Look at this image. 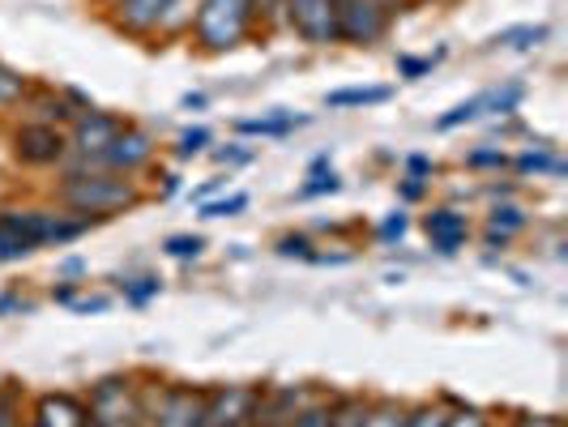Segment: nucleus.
<instances>
[{"label":"nucleus","mask_w":568,"mask_h":427,"mask_svg":"<svg viewBox=\"0 0 568 427\" xmlns=\"http://www.w3.org/2000/svg\"><path fill=\"white\" fill-rule=\"evenodd\" d=\"M57 205L78 214V218H94L108 223L124 210H138L145 201L142 184L133 175H112V171H60L57 180Z\"/></svg>","instance_id":"f257e3e1"},{"label":"nucleus","mask_w":568,"mask_h":427,"mask_svg":"<svg viewBox=\"0 0 568 427\" xmlns=\"http://www.w3.org/2000/svg\"><path fill=\"white\" fill-rule=\"evenodd\" d=\"M85 415H90V427H145L150 394L133 372H112V376H99L90 385Z\"/></svg>","instance_id":"f03ea898"},{"label":"nucleus","mask_w":568,"mask_h":427,"mask_svg":"<svg viewBox=\"0 0 568 427\" xmlns=\"http://www.w3.org/2000/svg\"><path fill=\"white\" fill-rule=\"evenodd\" d=\"M253 22V0H197L189 34L205 57H227L248 39Z\"/></svg>","instance_id":"7ed1b4c3"},{"label":"nucleus","mask_w":568,"mask_h":427,"mask_svg":"<svg viewBox=\"0 0 568 427\" xmlns=\"http://www.w3.org/2000/svg\"><path fill=\"white\" fill-rule=\"evenodd\" d=\"M0 218L27 240L30 253L78 244L85 231L94 227V218H78V214H69V210H60V205H52V210H13V205H4Z\"/></svg>","instance_id":"20e7f679"},{"label":"nucleus","mask_w":568,"mask_h":427,"mask_svg":"<svg viewBox=\"0 0 568 427\" xmlns=\"http://www.w3.org/2000/svg\"><path fill=\"white\" fill-rule=\"evenodd\" d=\"M150 159H154V138H150L145 129H138V124H124L99 154H90V159H73V154H69V159L60 163V171H112V175H138Z\"/></svg>","instance_id":"39448f33"},{"label":"nucleus","mask_w":568,"mask_h":427,"mask_svg":"<svg viewBox=\"0 0 568 427\" xmlns=\"http://www.w3.org/2000/svg\"><path fill=\"white\" fill-rule=\"evenodd\" d=\"M334 18H338V43L351 48H376L389 34V4L381 0H334Z\"/></svg>","instance_id":"423d86ee"},{"label":"nucleus","mask_w":568,"mask_h":427,"mask_svg":"<svg viewBox=\"0 0 568 427\" xmlns=\"http://www.w3.org/2000/svg\"><path fill=\"white\" fill-rule=\"evenodd\" d=\"M145 427H210L205 419V389L201 385H163L150 398Z\"/></svg>","instance_id":"0eeeda50"},{"label":"nucleus","mask_w":568,"mask_h":427,"mask_svg":"<svg viewBox=\"0 0 568 427\" xmlns=\"http://www.w3.org/2000/svg\"><path fill=\"white\" fill-rule=\"evenodd\" d=\"M13 159L22 167H60L69 159V133L57 124L27 120V124L13 129Z\"/></svg>","instance_id":"6e6552de"},{"label":"nucleus","mask_w":568,"mask_h":427,"mask_svg":"<svg viewBox=\"0 0 568 427\" xmlns=\"http://www.w3.org/2000/svg\"><path fill=\"white\" fill-rule=\"evenodd\" d=\"M283 18L308 48H334L338 43L334 0H283Z\"/></svg>","instance_id":"1a4fd4ad"},{"label":"nucleus","mask_w":568,"mask_h":427,"mask_svg":"<svg viewBox=\"0 0 568 427\" xmlns=\"http://www.w3.org/2000/svg\"><path fill=\"white\" fill-rule=\"evenodd\" d=\"M261 385H214L205 389V419L210 427H253Z\"/></svg>","instance_id":"9d476101"},{"label":"nucleus","mask_w":568,"mask_h":427,"mask_svg":"<svg viewBox=\"0 0 568 427\" xmlns=\"http://www.w3.org/2000/svg\"><path fill=\"white\" fill-rule=\"evenodd\" d=\"M124 124H129L124 115L99 112V108L78 112V120L69 124V154H73V159H90V154H99V150L112 142Z\"/></svg>","instance_id":"9b49d317"},{"label":"nucleus","mask_w":568,"mask_h":427,"mask_svg":"<svg viewBox=\"0 0 568 427\" xmlns=\"http://www.w3.org/2000/svg\"><path fill=\"white\" fill-rule=\"evenodd\" d=\"M316 398L313 385H261L253 427H283L295 410H304Z\"/></svg>","instance_id":"f8f14e48"},{"label":"nucleus","mask_w":568,"mask_h":427,"mask_svg":"<svg viewBox=\"0 0 568 427\" xmlns=\"http://www.w3.org/2000/svg\"><path fill=\"white\" fill-rule=\"evenodd\" d=\"M424 235L436 256H457L470 240V218L454 205H436L432 214H424Z\"/></svg>","instance_id":"ddd939ff"},{"label":"nucleus","mask_w":568,"mask_h":427,"mask_svg":"<svg viewBox=\"0 0 568 427\" xmlns=\"http://www.w3.org/2000/svg\"><path fill=\"white\" fill-rule=\"evenodd\" d=\"M30 427H90V415H85V398L78 394H39L34 406H30Z\"/></svg>","instance_id":"4468645a"},{"label":"nucleus","mask_w":568,"mask_h":427,"mask_svg":"<svg viewBox=\"0 0 568 427\" xmlns=\"http://www.w3.org/2000/svg\"><path fill=\"white\" fill-rule=\"evenodd\" d=\"M175 0H112V27L124 34H159Z\"/></svg>","instance_id":"2eb2a0df"},{"label":"nucleus","mask_w":568,"mask_h":427,"mask_svg":"<svg viewBox=\"0 0 568 427\" xmlns=\"http://www.w3.org/2000/svg\"><path fill=\"white\" fill-rule=\"evenodd\" d=\"M526 227H530V214H526L521 205H509V201H500V205L487 214L484 244H487V248H509L513 240H517V235H521Z\"/></svg>","instance_id":"dca6fc26"},{"label":"nucleus","mask_w":568,"mask_h":427,"mask_svg":"<svg viewBox=\"0 0 568 427\" xmlns=\"http://www.w3.org/2000/svg\"><path fill=\"white\" fill-rule=\"evenodd\" d=\"M304 124H308V115L274 108V112L253 115V120H235V133H240V138H270V142H278V138H291V133L304 129Z\"/></svg>","instance_id":"f3484780"},{"label":"nucleus","mask_w":568,"mask_h":427,"mask_svg":"<svg viewBox=\"0 0 568 427\" xmlns=\"http://www.w3.org/2000/svg\"><path fill=\"white\" fill-rule=\"evenodd\" d=\"M389 99H394L389 85H342V90L325 94V108L329 112H355V108H381Z\"/></svg>","instance_id":"a211bd4d"},{"label":"nucleus","mask_w":568,"mask_h":427,"mask_svg":"<svg viewBox=\"0 0 568 427\" xmlns=\"http://www.w3.org/2000/svg\"><path fill=\"white\" fill-rule=\"evenodd\" d=\"M509 167L517 171V175H526V180H530V175H535V180H542V175H551V180H556V175H565V159H560V154H556V145H535V150H521V154H513L509 159Z\"/></svg>","instance_id":"6ab92c4d"},{"label":"nucleus","mask_w":568,"mask_h":427,"mask_svg":"<svg viewBox=\"0 0 568 427\" xmlns=\"http://www.w3.org/2000/svg\"><path fill=\"white\" fill-rule=\"evenodd\" d=\"M27 99L34 103V120H39V124H57V129H69V124L78 120V108H73L64 94H52V90H34V85H30Z\"/></svg>","instance_id":"aec40b11"},{"label":"nucleus","mask_w":568,"mask_h":427,"mask_svg":"<svg viewBox=\"0 0 568 427\" xmlns=\"http://www.w3.org/2000/svg\"><path fill=\"white\" fill-rule=\"evenodd\" d=\"M342 193V175L329 167V154H321L313 159V167H308V180L295 189V197L300 201H316V197H338Z\"/></svg>","instance_id":"412c9836"},{"label":"nucleus","mask_w":568,"mask_h":427,"mask_svg":"<svg viewBox=\"0 0 568 427\" xmlns=\"http://www.w3.org/2000/svg\"><path fill=\"white\" fill-rule=\"evenodd\" d=\"M551 39V27L539 22V27H509L491 39V48H513V52H535Z\"/></svg>","instance_id":"4be33fe9"},{"label":"nucleus","mask_w":568,"mask_h":427,"mask_svg":"<svg viewBox=\"0 0 568 427\" xmlns=\"http://www.w3.org/2000/svg\"><path fill=\"white\" fill-rule=\"evenodd\" d=\"M120 295L129 308H145L150 299L163 295V278L159 274H138V278H120Z\"/></svg>","instance_id":"5701e85b"},{"label":"nucleus","mask_w":568,"mask_h":427,"mask_svg":"<svg viewBox=\"0 0 568 427\" xmlns=\"http://www.w3.org/2000/svg\"><path fill=\"white\" fill-rule=\"evenodd\" d=\"M484 94H470L466 103H457V108H449L445 115H436V133H454V129H462V124H475V120H484Z\"/></svg>","instance_id":"b1692460"},{"label":"nucleus","mask_w":568,"mask_h":427,"mask_svg":"<svg viewBox=\"0 0 568 427\" xmlns=\"http://www.w3.org/2000/svg\"><path fill=\"white\" fill-rule=\"evenodd\" d=\"M521 99H526V85H521V82H505V85H496V90H484V112L513 115L517 108H521Z\"/></svg>","instance_id":"393cba45"},{"label":"nucleus","mask_w":568,"mask_h":427,"mask_svg":"<svg viewBox=\"0 0 568 427\" xmlns=\"http://www.w3.org/2000/svg\"><path fill=\"white\" fill-rule=\"evenodd\" d=\"M30 94V78L27 73H18V69H9V64H0V112H9V108H22Z\"/></svg>","instance_id":"a878e982"},{"label":"nucleus","mask_w":568,"mask_h":427,"mask_svg":"<svg viewBox=\"0 0 568 427\" xmlns=\"http://www.w3.org/2000/svg\"><path fill=\"white\" fill-rule=\"evenodd\" d=\"M406 424V406L394 398H372L368 401V415L359 427H402Z\"/></svg>","instance_id":"bb28decb"},{"label":"nucleus","mask_w":568,"mask_h":427,"mask_svg":"<svg viewBox=\"0 0 568 427\" xmlns=\"http://www.w3.org/2000/svg\"><path fill=\"white\" fill-rule=\"evenodd\" d=\"M248 193L244 189H235L227 197H205L201 201V218H235V214H244L248 210Z\"/></svg>","instance_id":"cd10ccee"},{"label":"nucleus","mask_w":568,"mask_h":427,"mask_svg":"<svg viewBox=\"0 0 568 427\" xmlns=\"http://www.w3.org/2000/svg\"><path fill=\"white\" fill-rule=\"evenodd\" d=\"M445 57H449V48H436L432 57H406V52H402L394 64H398L402 82H419V78H427V73H432V69H436V64H440Z\"/></svg>","instance_id":"c85d7f7f"},{"label":"nucleus","mask_w":568,"mask_h":427,"mask_svg":"<svg viewBox=\"0 0 568 427\" xmlns=\"http://www.w3.org/2000/svg\"><path fill=\"white\" fill-rule=\"evenodd\" d=\"M163 253H168L171 261H197V256L205 253V240L193 235V231H180V235H168V240H163Z\"/></svg>","instance_id":"c756f323"},{"label":"nucleus","mask_w":568,"mask_h":427,"mask_svg":"<svg viewBox=\"0 0 568 427\" xmlns=\"http://www.w3.org/2000/svg\"><path fill=\"white\" fill-rule=\"evenodd\" d=\"M210 142H214V133H210L205 124H193V129H184V133H180L175 159H180V163H184V159H197V154H205V150H210Z\"/></svg>","instance_id":"7c9ffc66"},{"label":"nucleus","mask_w":568,"mask_h":427,"mask_svg":"<svg viewBox=\"0 0 568 427\" xmlns=\"http://www.w3.org/2000/svg\"><path fill=\"white\" fill-rule=\"evenodd\" d=\"M283 427H329V398L325 394H316L304 410H295Z\"/></svg>","instance_id":"2f4dec72"},{"label":"nucleus","mask_w":568,"mask_h":427,"mask_svg":"<svg viewBox=\"0 0 568 427\" xmlns=\"http://www.w3.org/2000/svg\"><path fill=\"white\" fill-rule=\"evenodd\" d=\"M466 167L470 171H505L509 167V154H505L500 145H479V150L466 154Z\"/></svg>","instance_id":"473e14b6"},{"label":"nucleus","mask_w":568,"mask_h":427,"mask_svg":"<svg viewBox=\"0 0 568 427\" xmlns=\"http://www.w3.org/2000/svg\"><path fill=\"white\" fill-rule=\"evenodd\" d=\"M406 231H410V214H406V210H394V214H385V218H381L376 240H381V244H402V240H406Z\"/></svg>","instance_id":"72a5a7b5"},{"label":"nucleus","mask_w":568,"mask_h":427,"mask_svg":"<svg viewBox=\"0 0 568 427\" xmlns=\"http://www.w3.org/2000/svg\"><path fill=\"white\" fill-rule=\"evenodd\" d=\"M193 13H197V0H175L168 13V22L159 27V34H184L189 22H193Z\"/></svg>","instance_id":"f704fd0d"},{"label":"nucleus","mask_w":568,"mask_h":427,"mask_svg":"<svg viewBox=\"0 0 568 427\" xmlns=\"http://www.w3.org/2000/svg\"><path fill=\"white\" fill-rule=\"evenodd\" d=\"M402 427H445V410L432 406V401H424V406H406V424Z\"/></svg>","instance_id":"c9c22d12"},{"label":"nucleus","mask_w":568,"mask_h":427,"mask_svg":"<svg viewBox=\"0 0 568 427\" xmlns=\"http://www.w3.org/2000/svg\"><path fill=\"white\" fill-rule=\"evenodd\" d=\"M274 253L278 256H286V261H291V256H300V261H313V240H308V235H283V240H278V244H274Z\"/></svg>","instance_id":"e433bc0d"},{"label":"nucleus","mask_w":568,"mask_h":427,"mask_svg":"<svg viewBox=\"0 0 568 427\" xmlns=\"http://www.w3.org/2000/svg\"><path fill=\"white\" fill-rule=\"evenodd\" d=\"M445 427H496L479 406H457L454 415H445Z\"/></svg>","instance_id":"4c0bfd02"},{"label":"nucleus","mask_w":568,"mask_h":427,"mask_svg":"<svg viewBox=\"0 0 568 427\" xmlns=\"http://www.w3.org/2000/svg\"><path fill=\"white\" fill-rule=\"evenodd\" d=\"M256 150L244 142H231L227 150H214V163H227V167H244V163H253Z\"/></svg>","instance_id":"58836bf2"},{"label":"nucleus","mask_w":568,"mask_h":427,"mask_svg":"<svg viewBox=\"0 0 568 427\" xmlns=\"http://www.w3.org/2000/svg\"><path fill=\"white\" fill-rule=\"evenodd\" d=\"M22 313H34V304H30L22 291H4L0 295V316H22Z\"/></svg>","instance_id":"ea45409f"},{"label":"nucleus","mask_w":568,"mask_h":427,"mask_svg":"<svg viewBox=\"0 0 568 427\" xmlns=\"http://www.w3.org/2000/svg\"><path fill=\"white\" fill-rule=\"evenodd\" d=\"M402 167H406L410 180H432V175H436V163H432L427 154H406V163H402Z\"/></svg>","instance_id":"a19ab883"},{"label":"nucleus","mask_w":568,"mask_h":427,"mask_svg":"<svg viewBox=\"0 0 568 427\" xmlns=\"http://www.w3.org/2000/svg\"><path fill=\"white\" fill-rule=\"evenodd\" d=\"M73 313H82V316H90V313H108L112 308V299L108 295H78L73 304H69Z\"/></svg>","instance_id":"79ce46f5"},{"label":"nucleus","mask_w":568,"mask_h":427,"mask_svg":"<svg viewBox=\"0 0 568 427\" xmlns=\"http://www.w3.org/2000/svg\"><path fill=\"white\" fill-rule=\"evenodd\" d=\"M398 197L406 201V205L424 201L427 197V180H410V175H402V180H398Z\"/></svg>","instance_id":"37998d69"},{"label":"nucleus","mask_w":568,"mask_h":427,"mask_svg":"<svg viewBox=\"0 0 568 427\" xmlns=\"http://www.w3.org/2000/svg\"><path fill=\"white\" fill-rule=\"evenodd\" d=\"M505 427H565L560 415H513Z\"/></svg>","instance_id":"c03bdc74"},{"label":"nucleus","mask_w":568,"mask_h":427,"mask_svg":"<svg viewBox=\"0 0 568 427\" xmlns=\"http://www.w3.org/2000/svg\"><path fill=\"white\" fill-rule=\"evenodd\" d=\"M283 13V0H253V18H261V22H274Z\"/></svg>","instance_id":"a18cd8bd"},{"label":"nucleus","mask_w":568,"mask_h":427,"mask_svg":"<svg viewBox=\"0 0 568 427\" xmlns=\"http://www.w3.org/2000/svg\"><path fill=\"white\" fill-rule=\"evenodd\" d=\"M73 299H78V283L52 286V304H64V308H69V304H73Z\"/></svg>","instance_id":"49530a36"},{"label":"nucleus","mask_w":568,"mask_h":427,"mask_svg":"<svg viewBox=\"0 0 568 427\" xmlns=\"http://www.w3.org/2000/svg\"><path fill=\"white\" fill-rule=\"evenodd\" d=\"M60 274H64V278H78V274H85V261H82V256H69V261H60Z\"/></svg>","instance_id":"de8ad7c7"},{"label":"nucleus","mask_w":568,"mask_h":427,"mask_svg":"<svg viewBox=\"0 0 568 427\" xmlns=\"http://www.w3.org/2000/svg\"><path fill=\"white\" fill-rule=\"evenodd\" d=\"M175 193H180V175H168V184H163V193H159V197L168 201V197H175Z\"/></svg>","instance_id":"09e8293b"},{"label":"nucleus","mask_w":568,"mask_h":427,"mask_svg":"<svg viewBox=\"0 0 568 427\" xmlns=\"http://www.w3.org/2000/svg\"><path fill=\"white\" fill-rule=\"evenodd\" d=\"M180 103H184V108H189V112H193V108H205V103H210V99H205V94H184V99H180Z\"/></svg>","instance_id":"8fccbe9b"},{"label":"nucleus","mask_w":568,"mask_h":427,"mask_svg":"<svg viewBox=\"0 0 568 427\" xmlns=\"http://www.w3.org/2000/svg\"><path fill=\"white\" fill-rule=\"evenodd\" d=\"M219 189H223V180H210V184H205V189H197V193H193V197H197V201H205V197H210V193H219Z\"/></svg>","instance_id":"3c124183"},{"label":"nucleus","mask_w":568,"mask_h":427,"mask_svg":"<svg viewBox=\"0 0 568 427\" xmlns=\"http://www.w3.org/2000/svg\"><path fill=\"white\" fill-rule=\"evenodd\" d=\"M381 4H389V13H402V9H406L402 0H381Z\"/></svg>","instance_id":"603ef678"},{"label":"nucleus","mask_w":568,"mask_h":427,"mask_svg":"<svg viewBox=\"0 0 568 427\" xmlns=\"http://www.w3.org/2000/svg\"><path fill=\"white\" fill-rule=\"evenodd\" d=\"M103 4H112V0H103Z\"/></svg>","instance_id":"864d4df0"},{"label":"nucleus","mask_w":568,"mask_h":427,"mask_svg":"<svg viewBox=\"0 0 568 427\" xmlns=\"http://www.w3.org/2000/svg\"><path fill=\"white\" fill-rule=\"evenodd\" d=\"M22 427H30V424H22Z\"/></svg>","instance_id":"5fc2aeb1"},{"label":"nucleus","mask_w":568,"mask_h":427,"mask_svg":"<svg viewBox=\"0 0 568 427\" xmlns=\"http://www.w3.org/2000/svg\"><path fill=\"white\" fill-rule=\"evenodd\" d=\"M402 4H406V0H402Z\"/></svg>","instance_id":"6e6d98bb"}]
</instances>
